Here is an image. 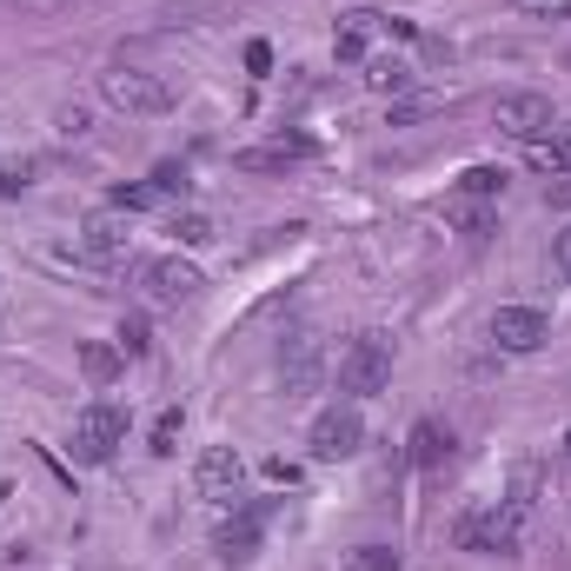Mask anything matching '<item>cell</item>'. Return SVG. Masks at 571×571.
Wrapping results in <instances>:
<instances>
[{"label":"cell","mask_w":571,"mask_h":571,"mask_svg":"<svg viewBox=\"0 0 571 571\" xmlns=\"http://www.w3.org/2000/svg\"><path fill=\"white\" fill-rule=\"evenodd\" d=\"M319 372H325L319 333H286V346H279V385H286V398L312 392V385H319Z\"/></svg>","instance_id":"obj_10"},{"label":"cell","mask_w":571,"mask_h":571,"mask_svg":"<svg viewBox=\"0 0 571 571\" xmlns=\"http://www.w3.org/2000/svg\"><path fill=\"white\" fill-rule=\"evenodd\" d=\"M87 127H94V120H87V107H67V114H60V133H73V140L87 133Z\"/></svg>","instance_id":"obj_28"},{"label":"cell","mask_w":571,"mask_h":571,"mask_svg":"<svg viewBox=\"0 0 571 571\" xmlns=\"http://www.w3.org/2000/svg\"><path fill=\"white\" fill-rule=\"evenodd\" d=\"M174 239H180V247H213V219L206 213H180L174 219Z\"/></svg>","instance_id":"obj_21"},{"label":"cell","mask_w":571,"mask_h":571,"mask_svg":"<svg viewBox=\"0 0 571 571\" xmlns=\"http://www.w3.org/2000/svg\"><path fill=\"white\" fill-rule=\"evenodd\" d=\"M452 538H459L465 551H499V558H512V551H519V538H525V499H505V505L465 512Z\"/></svg>","instance_id":"obj_2"},{"label":"cell","mask_w":571,"mask_h":571,"mask_svg":"<svg viewBox=\"0 0 571 571\" xmlns=\"http://www.w3.org/2000/svg\"><path fill=\"white\" fill-rule=\"evenodd\" d=\"M366 80H372L379 94H405V87H413V73H405L398 60H372V67H366Z\"/></svg>","instance_id":"obj_20"},{"label":"cell","mask_w":571,"mask_h":571,"mask_svg":"<svg viewBox=\"0 0 571 571\" xmlns=\"http://www.w3.org/2000/svg\"><path fill=\"white\" fill-rule=\"evenodd\" d=\"M293 159H312V140H306V133H279V140H266V146H239L233 167H239V174H286Z\"/></svg>","instance_id":"obj_11"},{"label":"cell","mask_w":571,"mask_h":571,"mask_svg":"<svg viewBox=\"0 0 571 571\" xmlns=\"http://www.w3.org/2000/svg\"><path fill=\"white\" fill-rule=\"evenodd\" d=\"M564 452H571V432H564Z\"/></svg>","instance_id":"obj_32"},{"label":"cell","mask_w":571,"mask_h":571,"mask_svg":"<svg viewBox=\"0 0 571 571\" xmlns=\"http://www.w3.org/2000/svg\"><path fill=\"white\" fill-rule=\"evenodd\" d=\"M180 426H187V419H180V405H174V413H159V419H153V452H174Z\"/></svg>","instance_id":"obj_22"},{"label":"cell","mask_w":571,"mask_h":571,"mask_svg":"<svg viewBox=\"0 0 571 571\" xmlns=\"http://www.w3.org/2000/svg\"><path fill=\"white\" fill-rule=\"evenodd\" d=\"M193 485H200V499L233 505V499H239V485H247V459H239L233 445H206L200 465H193Z\"/></svg>","instance_id":"obj_6"},{"label":"cell","mask_w":571,"mask_h":571,"mask_svg":"<svg viewBox=\"0 0 571 571\" xmlns=\"http://www.w3.org/2000/svg\"><path fill=\"white\" fill-rule=\"evenodd\" d=\"M153 200H159V187H120V193H114V206H120V213H146Z\"/></svg>","instance_id":"obj_25"},{"label":"cell","mask_w":571,"mask_h":571,"mask_svg":"<svg viewBox=\"0 0 571 571\" xmlns=\"http://www.w3.org/2000/svg\"><path fill=\"white\" fill-rule=\"evenodd\" d=\"M80 372H87V385H114L127 372V353L107 346V340H87V346H80Z\"/></svg>","instance_id":"obj_15"},{"label":"cell","mask_w":571,"mask_h":571,"mask_svg":"<svg viewBox=\"0 0 571 571\" xmlns=\"http://www.w3.org/2000/svg\"><path fill=\"white\" fill-rule=\"evenodd\" d=\"M379 21H385V14H372V8H359V14H346V21L333 27V53H340V60H366V47H372V34H379Z\"/></svg>","instance_id":"obj_13"},{"label":"cell","mask_w":571,"mask_h":571,"mask_svg":"<svg viewBox=\"0 0 571 571\" xmlns=\"http://www.w3.org/2000/svg\"><path fill=\"white\" fill-rule=\"evenodd\" d=\"M492 120H499V133H512V140H538V133H551V94H499L492 100Z\"/></svg>","instance_id":"obj_8"},{"label":"cell","mask_w":571,"mask_h":571,"mask_svg":"<svg viewBox=\"0 0 571 571\" xmlns=\"http://www.w3.org/2000/svg\"><path fill=\"white\" fill-rule=\"evenodd\" d=\"M551 206H571V174H564L558 187H551Z\"/></svg>","instance_id":"obj_31"},{"label":"cell","mask_w":571,"mask_h":571,"mask_svg":"<svg viewBox=\"0 0 571 571\" xmlns=\"http://www.w3.org/2000/svg\"><path fill=\"white\" fill-rule=\"evenodd\" d=\"M426 114H445V100H398V107H392V127H413V120H426Z\"/></svg>","instance_id":"obj_23"},{"label":"cell","mask_w":571,"mask_h":571,"mask_svg":"<svg viewBox=\"0 0 571 571\" xmlns=\"http://www.w3.org/2000/svg\"><path fill=\"white\" fill-rule=\"evenodd\" d=\"M127 226L114 219V213H100V219H87V233H80V253H87V260H100V266H120L127 260Z\"/></svg>","instance_id":"obj_12"},{"label":"cell","mask_w":571,"mask_h":571,"mask_svg":"<svg viewBox=\"0 0 571 571\" xmlns=\"http://www.w3.org/2000/svg\"><path fill=\"white\" fill-rule=\"evenodd\" d=\"M551 266H558V273H564V279H571V226H564V233H558V239H551Z\"/></svg>","instance_id":"obj_27"},{"label":"cell","mask_w":571,"mask_h":571,"mask_svg":"<svg viewBox=\"0 0 571 571\" xmlns=\"http://www.w3.org/2000/svg\"><path fill=\"white\" fill-rule=\"evenodd\" d=\"M27 174H34V167H8V174H0V193H8V200H14V193L27 187Z\"/></svg>","instance_id":"obj_30"},{"label":"cell","mask_w":571,"mask_h":571,"mask_svg":"<svg viewBox=\"0 0 571 571\" xmlns=\"http://www.w3.org/2000/svg\"><path fill=\"white\" fill-rule=\"evenodd\" d=\"M385 385H392V346H385L379 333H359V340L340 353V392L372 398V392H385Z\"/></svg>","instance_id":"obj_4"},{"label":"cell","mask_w":571,"mask_h":571,"mask_svg":"<svg viewBox=\"0 0 571 571\" xmlns=\"http://www.w3.org/2000/svg\"><path fill=\"white\" fill-rule=\"evenodd\" d=\"M253 545H260V512H239L219 525V558H247Z\"/></svg>","instance_id":"obj_17"},{"label":"cell","mask_w":571,"mask_h":571,"mask_svg":"<svg viewBox=\"0 0 571 571\" xmlns=\"http://www.w3.org/2000/svg\"><path fill=\"white\" fill-rule=\"evenodd\" d=\"M120 353H133V359H146V353H153V340H146V319H127V325H120Z\"/></svg>","instance_id":"obj_24"},{"label":"cell","mask_w":571,"mask_h":571,"mask_svg":"<svg viewBox=\"0 0 571 571\" xmlns=\"http://www.w3.org/2000/svg\"><path fill=\"white\" fill-rule=\"evenodd\" d=\"M266 478H273V485H293V478H299V465H293V459H266Z\"/></svg>","instance_id":"obj_29"},{"label":"cell","mask_w":571,"mask_h":571,"mask_svg":"<svg viewBox=\"0 0 571 571\" xmlns=\"http://www.w3.org/2000/svg\"><path fill=\"white\" fill-rule=\"evenodd\" d=\"M140 279H146V293L159 299V306H187V299H200V266H187L180 253H167V260H146L140 266Z\"/></svg>","instance_id":"obj_9"},{"label":"cell","mask_w":571,"mask_h":571,"mask_svg":"<svg viewBox=\"0 0 571 571\" xmlns=\"http://www.w3.org/2000/svg\"><path fill=\"white\" fill-rule=\"evenodd\" d=\"M445 459H452V432H445L439 419H419V426H413V465L432 472V465H445Z\"/></svg>","instance_id":"obj_16"},{"label":"cell","mask_w":571,"mask_h":571,"mask_svg":"<svg viewBox=\"0 0 571 571\" xmlns=\"http://www.w3.org/2000/svg\"><path fill=\"white\" fill-rule=\"evenodd\" d=\"M306 445H312V459H325V465L353 459V452L366 445V419H359V405H333V413H319Z\"/></svg>","instance_id":"obj_5"},{"label":"cell","mask_w":571,"mask_h":571,"mask_svg":"<svg viewBox=\"0 0 571 571\" xmlns=\"http://www.w3.org/2000/svg\"><path fill=\"white\" fill-rule=\"evenodd\" d=\"M346 571H398V551L392 545H353L346 551Z\"/></svg>","instance_id":"obj_18"},{"label":"cell","mask_w":571,"mask_h":571,"mask_svg":"<svg viewBox=\"0 0 571 571\" xmlns=\"http://www.w3.org/2000/svg\"><path fill=\"white\" fill-rule=\"evenodd\" d=\"M120 439H127V413H120V405H87V413H73V459L80 465H107L114 452H120Z\"/></svg>","instance_id":"obj_3"},{"label":"cell","mask_w":571,"mask_h":571,"mask_svg":"<svg viewBox=\"0 0 571 571\" xmlns=\"http://www.w3.org/2000/svg\"><path fill=\"white\" fill-rule=\"evenodd\" d=\"M100 94H107V107H120V114H140V120H153V114H174V87L159 73H146V67H107L100 73Z\"/></svg>","instance_id":"obj_1"},{"label":"cell","mask_w":571,"mask_h":571,"mask_svg":"<svg viewBox=\"0 0 571 571\" xmlns=\"http://www.w3.org/2000/svg\"><path fill=\"white\" fill-rule=\"evenodd\" d=\"M499 187H505L499 167H465V174H459V193H465V200H492Z\"/></svg>","instance_id":"obj_19"},{"label":"cell","mask_w":571,"mask_h":571,"mask_svg":"<svg viewBox=\"0 0 571 571\" xmlns=\"http://www.w3.org/2000/svg\"><path fill=\"white\" fill-rule=\"evenodd\" d=\"M525 167L545 174V180H564V174H571V140H558V133L525 140Z\"/></svg>","instance_id":"obj_14"},{"label":"cell","mask_w":571,"mask_h":571,"mask_svg":"<svg viewBox=\"0 0 571 571\" xmlns=\"http://www.w3.org/2000/svg\"><path fill=\"white\" fill-rule=\"evenodd\" d=\"M247 73H273V47L266 40H247Z\"/></svg>","instance_id":"obj_26"},{"label":"cell","mask_w":571,"mask_h":571,"mask_svg":"<svg viewBox=\"0 0 571 571\" xmlns=\"http://www.w3.org/2000/svg\"><path fill=\"white\" fill-rule=\"evenodd\" d=\"M551 340V319L538 306H499L492 312V346L499 353H538Z\"/></svg>","instance_id":"obj_7"}]
</instances>
